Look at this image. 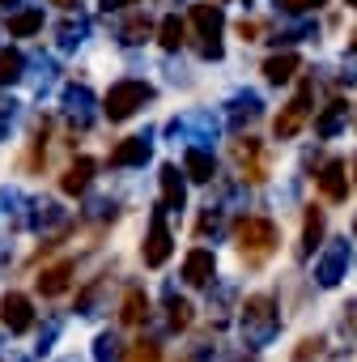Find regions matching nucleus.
<instances>
[{"mask_svg": "<svg viewBox=\"0 0 357 362\" xmlns=\"http://www.w3.org/2000/svg\"><path fill=\"white\" fill-rule=\"evenodd\" d=\"M56 5H64V9H73V5H77V0H56Z\"/></svg>", "mask_w": 357, "mask_h": 362, "instance_id": "nucleus-42", "label": "nucleus"}, {"mask_svg": "<svg viewBox=\"0 0 357 362\" xmlns=\"http://www.w3.org/2000/svg\"><path fill=\"white\" fill-rule=\"evenodd\" d=\"M213 273H217V256H213L209 247L188 252V260H183V277H188V286H209Z\"/></svg>", "mask_w": 357, "mask_h": 362, "instance_id": "nucleus-16", "label": "nucleus"}, {"mask_svg": "<svg viewBox=\"0 0 357 362\" xmlns=\"http://www.w3.org/2000/svg\"><path fill=\"white\" fill-rule=\"evenodd\" d=\"M192 26L200 30L196 52H200L205 60H222V26H226L222 9H217V5H192Z\"/></svg>", "mask_w": 357, "mask_h": 362, "instance_id": "nucleus-4", "label": "nucleus"}, {"mask_svg": "<svg viewBox=\"0 0 357 362\" xmlns=\"http://www.w3.org/2000/svg\"><path fill=\"white\" fill-rule=\"evenodd\" d=\"M298 69H302V60H298L294 52H281V56H268V60H264V77H268L272 86L289 81V77H294Z\"/></svg>", "mask_w": 357, "mask_h": 362, "instance_id": "nucleus-20", "label": "nucleus"}, {"mask_svg": "<svg viewBox=\"0 0 357 362\" xmlns=\"http://www.w3.org/2000/svg\"><path fill=\"white\" fill-rule=\"evenodd\" d=\"M353 188H357V158H353Z\"/></svg>", "mask_w": 357, "mask_h": 362, "instance_id": "nucleus-43", "label": "nucleus"}, {"mask_svg": "<svg viewBox=\"0 0 357 362\" xmlns=\"http://www.w3.org/2000/svg\"><path fill=\"white\" fill-rule=\"evenodd\" d=\"M315 184H319L323 201L340 205V201L349 197V175H344V162H340V158H327V162L319 166V175H315Z\"/></svg>", "mask_w": 357, "mask_h": 362, "instance_id": "nucleus-9", "label": "nucleus"}, {"mask_svg": "<svg viewBox=\"0 0 357 362\" xmlns=\"http://www.w3.org/2000/svg\"><path fill=\"white\" fill-rule=\"evenodd\" d=\"M68 281H73V260H60V264H52V269H43V273L35 277V286H39V294H43V298L64 294V290H68Z\"/></svg>", "mask_w": 357, "mask_h": 362, "instance_id": "nucleus-17", "label": "nucleus"}, {"mask_svg": "<svg viewBox=\"0 0 357 362\" xmlns=\"http://www.w3.org/2000/svg\"><path fill=\"white\" fill-rule=\"evenodd\" d=\"M234 239H238V252L247 256V264H264L277 252V226L268 218H243Z\"/></svg>", "mask_w": 357, "mask_h": 362, "instance_id": "nucleus-2", "label": "nucleus"}, {"mask_svg": "<svg viewBox=\"0 0 357 362\" xmlns=\"http://www.w3.org/2000/svg\"><path fill=\"white\" fill-rule=\"evenodd\" d=\"M353 239H357V218H353Z\"/></svg>", "mask_w": 357, "mask_h": 362, "instance_id": "nucleus-44", "label": "nucleus"}, {"mask_svg": "<svg viewBox=\"0 0 357 362\" xmlns=\"http://www.w3.org/2000/svg\"><path fill=\"white\" fill-rule=\"evenodd\" d=\"M310 98H315V86H310V81H302V86H298V94L285 103V111H281V115H277V124H272L277 141H294V136L306 128V119H310Z\"/></svg>", "mask_w": 357, "mask_h": 362, "instance_id": "nucleus-5", "label": "nucleus"}, {"mask_svg": "<svg viewBox=\"0 0 357 362\" xmlns=\"http://www.w3.org/2000/svg\"><path fill=\"white\" fill-rule=\"evenodd\" d=\"M319 239H323V209H306V222H302V243H298V256L306 260L315 247H319Z\"/></svg>", "mask_w": 357, "mask_h": 362, "instance_id": "nucleus-21", "label": "nucleus"}, {"mask_svg": "<svg viewBox=\"0 0 357 362\" xmlns=\"http://www.w3.org/2000/svg\"><path fill=\"white\" fill-rule=\"evenodd\" d=\"M353 43H357V35H353Z\"/></svg>", "mask_w": 357, "mask_h": 362, "instance_id": "nucleus-46", "label": "nucleus"}, {"mask_svg": "<svg viewBox=\"0 0 357 362\" xmlns=\"http://www.w3.org/2000/svg\"><path fill=\"white\" fill-rule=\"evenodd\" d=\"M344 273H349V239H332V243L323 247V256L315 260V281H319L323 290H332Z\"/></svg>", "mask_w": 357, "mask_h": 362, "instance_id": "nucleus-7", "label": "nucleus"}, {"mask_svg": "<svg viewBox=\"0 0 357 362\" xmlns=\"http://www.w3.org/2000/svg\"><path fill=\"white\" fill-rule=\"evenodd\" d=\"M162 214H178L183 209V201H188V188H183V175H178V166H162Z\"/></svg>", "mask_w": 357, "mask_h": 362, "instance_id": "nucleus-13", "label": "nucleus"}, {"mask_svg": "<svg viewBox=\"0 0 357 362\" xmlns=\"http://www.w3.org/2000/svg\"><path fill=\"white\" fill-rule=\"evenodd\" d=\"M149 98H153V86H145V81H115V86L107 90L102 111H107V119H111V124H119V119L136 115Z\"/></svg>", "mask_w": 357, "mask_h": 362, "instance_id": "nucleus-3", "label": "nucleus"}, {"mask_svg": "<svg viewBox=\"0 0 357 362\" xmlns=\"http://www.w3.org/2000/svg\"><path fill=\"white\" fill-rule=\"evenodd\" d=\"M39 30H43V9H22V13L9 18V35H18V39L39 35Z\"/></svg>", "mask_w": 357, "mask_h": 362, "instance_id": "nucleus-25", "label": "nucleus"}, {"mask_svg": "<svg viewBox=\"0 0 357 362\" xmlns=\"http://www.w3.org/2000/svg\"><path fill=\"white\" fill-rule=\"evenodd\" d=\"M183 170L196 179V184H209V179L217 175V162H213L209 149H188V153H183Z\"/></svg>", "mask_w": 357, "mask_h": 362, "instance_id": "nucleus-19", "label": "nucleus"}, {"mask_svg": "<svg viewBox=\"0 0 357 362\" xmlns=\"http://www.w3.org/2000/svg\"><path fill=\"white\" fill-rule=\"evenodd\" d=\"M344 115H349V107H344L340 98H332V103L323 107V115L315 119V136H336L340 124H344Z\"/></svg>", "mask_w": 357, "mask_h": 362, "instance_id": "nucleus-24", "label": "nucleus"}, {"mask_svg": "<svg viewBox=\"0 0 357 362\" xmlns=\"http://www.w3.org/2000/svg\"><path fill=\"white\" fill-rule=\"evenodd\" d=\"M340 332H344V337H357V303H349V307H344V320H340Z\"/></svg>", "mask_w": 357, "mask_h": 362, "instance_id": "nucleus-38", "label": "nucleus"}, {"mask_svg": "<svg viewBox=\"0 0 357 362\" xmlns=\"http://www.w3.org/2000/svg\"><path fill=\"white\" fill-rule=\"evenodd\" d=\"M209 230H213V235H217V230H222V209H213V205H209V214H205V218H200V226H196V235H200V239H205V235H209Z\"/></svg>", "mask_w": 357, "mask_h": 362, "instance_id": "nucleus-35", "label": "nucleus"}, {"mask_svg": "<svg viewBox=\"0 0 357 362\" xmlns=\"http://www.w3.org/2000/svg\"><path fill=\"white\" fill-rule=\"evenodd\" d=\"M166 311H170V328H174V332H183V328L192 324V303H183V298L170 294V298H166Z\"/></svg>", "mask_w": 357, "mask_h": 362, "instance_id": "nucleus-30", "label": "nucleus"}, {"mask_svg": "<svg viewBox=\"0 0 357 362\" xmlns=\"http://www.w3.org/2000/svg\"><path fill=\"white\" fill-rule=\"evenodd\" d=\"M64 115L77 124V128H85L90 119H94V94L85 90V86H64Z\"/></svg>", "mask_w": 357, "mask_h": 362, "instance_id": "nucleus-14", "label": "nucleus"}, {"mask_svg": "<svg viewBox=\"0 0 357 362\" xmlns=\"http://www.w3.org/2000/svg\"><path fill=\"white\" fill-rule=\"evenodd\" d=\"M128 362H162V345L157 341H136V345H128Z\"/></svg>", "mask_w": 357, "mask_h": 362, "instance_id": "nucleus-32", "label": "nucleus"}, {"mask_svg": "<svg viewBox=\"0 0 357 362\" xmlns=\"http://www.w3.org/2000/svg\"><path fill=\"white\" fill-rule=\"evenodd\" d=\"M183 35H188V30H183V22H178L174 13H170V18H166L162 26H157V43H162L166 52H178V47H183V43H188Z\"/></svg>", "mask_w": 357, "mask_h": 362, "instance_id": "nucleus-26", "label": "nucleus"}, {"mask_svg": "<svg viewBox=\"0 0 357 362\" xmlns=\"http://www.w3.org/2000/svg\"><path fill=\"white\" fill-rule=\"evenodd\" d=\"M153 153V141L149 136H128L111 149V166H145Z\"/></svg>", "mask_w": 357, "mask_h": 362, "instance_id": "nucleus-15", "label": "nucleus"}, {"mask_svg": "<svg viewBox=\"0 0 357 362\" xmlns=\"http://www.w3.org/2000/svg\"><path fill=\"white\" fill-rule=\"evenodd\" d=\"M26 77V60L22 52H0V86H13Z\"/></svg>", "mask_w": 357, "mask_h": 362, "instance_id": "nucleus-28", "label": "nucleus"}, {"mask_svg": "<svg viewBox=\"0 0 357 362\" xmlns=\"http://www.w3.org/2000/svg\"><path fill=\"white\" fill-rule=\"evenodd\" d=\"M90 179H94V162L90 158H77L68 170H64V179H60V188L68 192V197H81L85 188H90Z\"/></svg>", "mask_w": 357, "mask_h": 362, "instance_id": "nucleus-18", "label": "nucleus"}, {"mask_svg": "<svg viewBox=\"0 0 357 362\" xmlns=\"http://www.w3.org/2000/svg\"><path fill=\"white\" fill-rule=\"evenodd\" d=\"M149 30H153V26H149V18H140V13H136V18H128V22H123V30H119V43H123V47H132V43H145V39H149Z\"/></svg>", "mask_w": 357, "mask_h": 362, "instance_id": "nucleus-29", "label": "nucleus"}, {"mask_svg": "<svg viewBox=\"0 0 357 362\" xmlns=\"http://www.w3.org/2000/svg\"><path fill=\"white\" fill-rule=\"evenodd\" d=\"M85 35H90V22L77 13V18H64L60 26H56V39H60V47L64 52H73V47H81L85 43Z\"/></svg>", "mask_w": 357, "mask_h": 362, "instance_id": "nucleus-22", "label": "nucleus"}, {"mask_svg": "<svg viewBox=\"0 0 357 362\" xmlns=\"http://www.w3.org/2000/svg\"><path fill=\"white\" fill-rule=\"evenodd\" d=\"M119 320H123V324H145V320H149V298H145V290H140V286H132V290L123 294Z\"/></svg>", "mask_w": 357, "mask_h": 362, "instance_id": "nucleus-23", "label": "nucleus"}, {"mask_svg": "<svg viewBox=\"0 0 357 362\" xmlns=\"http://www.w3.org/2000/svg\"><path fill=\"white\" fill-rule=\"evenodd\" d=\"M166 132L192 141V149H205V141L217 136V115H213V111H192V115H183V119H170Z\"/></svg>", "mask_w": 357, "mask_h": 362, "instance_id": "nucleus-6", "label": "nucleus"}, {"mask_svg": "<svg viewBox=\"0 0 357 362\" xmlns=\"http://www.w3.org/2000/svg\"><path fill=\"white\" fill-rule=\"evenodd\" d=\"M68 362H77V358H68Z\"/></svg>", "mask_w": 357, "mask_h": 362, "instance_id": "nucleus-47", "label": "nucleus"}, {"mask_svg": "<svg viewBox=\"0 0 357 362\" xmlns=\"http://www.w3.org/2000/svg\"><path fill=\"white\" fill-rule=\"evenodd\" d=\"M319 349H323V337H306V341H302L294 354H298V362H306V358H315Z\"/></svg>", "mask_w": 357, "mask_h": 362, "instance_id": "nucleus-37", "label": "nucleus"}, {"mask_svg": "<svg viewBox=\"0 0 357 362\" xmlns=\"http://www.w3.org/2000/svg\"><path fill=\"white\" fill-rule=\"evenodd\" d=\"M39 230H52V226H60L64 222V214H60V205H52V201H43V205H35V218H30Z\"/></svg>", "mask_w": 357, "mask_h": 362, "instance_id": "nucleus-31", "label": "nucleus"}, {"mask_svg": "<svg viewBox=\"0 0 357 362\" xmlns=\"http://www.w3.org/2000/svg\"><path fill=\"white\" fill-rule=\"evenodd\" d=\"M302 39H315V22H302V26H294V30H281V35H277V43H302Z\"/></svg>", "mask_w": 357, "mask_h": 362, "instance_id": "nucleus-33", "label": "nucleus"}, {"mask_svg": "<svg viewBox=\"0 0 357 362\" xmlns=\"http://www.w3.org/2000/svg\"><path fill=\"white\" fill-rule=\"evenodd\" d=\"M94 362H123V345L115 332H98L94 337Z\"/></svg>", "mask_w": 357, "mask_h": 362, "instance_id": "nucleus-27", "label": "nucleus"}, {"mask_svg": "<svg viewBox=\"0 0 357 362\" xmlns=\"http://www.w3.org/2000/svg\"><path fill=\"white\" fill-rule=\"evenodd\" d=\"M170 247H174V239H170V230H166V214L157 209V214H153V222H149V235H145L140 256H145V264H149V269H162V264L170 260Z\"/></svg>", "mask_w": 357, "mask_h": 362, "instance_id": "nucleus-8", "label": "nucleus"}, {"mask_svg": "<svg viewBox=\"0 0 357 362\" xmlns=\"http://www.w3.org/2000/svg\"><path fill=\"white\" fill-rule=\"evenodd\" d=\"M264 115V103H260V94H251V90H243V94H234L230 98V107H226V119H230V128L234 132H243L247 124H255Z\"/></svg>", "mask_w": 357, "mask_h": 362, "instance_id": "nucleus-12", "label": "nucleus"}, {"mask_svg": "<svg viewBox=\"0 0 357 362\" xmlns=\"http://www.w3.org/2000/svg\"><path fill=\"white\" fill-rule=\"evenodd\" d=\"M238 35H243V39H247V43H251V39H255V35H260V26H255V22H247V18H243V22H238Z\"/></svg>", "mask_w": 357, "mask_h": 362, "instance_id": "nucleus-40", "label": "nucleus"}, {"mask_svg": "<svg viewBox=\"0 0 357 362\" xmlns=\"http://www.w3.org/2000/svg\"><path fill=\"white\" fill-rule=\"evenodd\" d=\"M247 5H251V0H247Z\"/></svg>", "mask_w": 357, "mask_h": 362, "instance_id": "nucleus-48", "label": "nucleus"}, {"mask_svg": "<svg viewBox=\"0 0 357 362\" xmlns=\"http://www.w3.org/2000/svg\"><path fill=\"white\" fill-rule=\"evenodd\" d=\"M123 5H132V0H102V9L111 13V9H123Z\"/></svg>", "mask_w": 357, "mask_h": 362, "instance_id": "nucleus-41", "label": "nucleus"}, {"mask_svg": "<svg viewBox=\"0 0 357 362\" xmlns=\"http://www.w3.org/2000/svg\"><path fill=\"white\" fill-rule=\"evenodd\" d=\"M52 81H56V64H52L47 56H39V77H35V90L43 94V90L52 86Z\"/></svg>", "mask_w": 357, "mask_h": 362, "instance_id": "nucleus-34", "label": "nucleus"}, {"mask_svg": "<svg viewBox=\"0 0 357 362\" xmlns=\"http://www.w3.org/2000/svg\"><path fill=\"white\" fill-rule=\"evenodd\" d=\"M13 115H18V103L9 98V103H0V136L9 132V124H13Z\"/></svg>", "mask_w": 357, "mask_h": 362, "instance_id": "nucleus-39", "label": "nucleus"}, {"mask_svg": "<svg viewBox=\"0 0 357 362\" xmlns=\"http://www.w3.org/2000/svg\"><path fill=\"white\" fill-rule=\"evenodd\" d=\"M319 5H327V0H281L285 13H315Z\"/></svg>", "mask_w": 357, "mask_h": 362, "instance_id": "nucleus-36", "label": "nucleus"}, {"mask_svg": "<svg viewBox=\"0 0 357 362\" xmlns=\"http://www.w3.org/2000/svg\"><path fill=\"white\" fill-rule=\"evenodd\" d=\"M0 320H5L9 332H30L35 328V307L26 294H5L0 298Z\"/></svg>", "mask_w": 357, "mask_h": 362, "instance_id": "nucleus-10", "label": "nucleus"}, {"mask_svg": "<svg viewBox=\"0 0 357 362\" xmlns=\"http://www.w3.org/2000/svg\"><path fill=\"white\" fill-rule=\"evenodd\" d=\"M230 149H234V162L247 170V179H255V184H260V179H268V162H264V149H260V141H251V136H238Z\"/></svg>", "mask_w": 357, "mask_h": 362, "instance_id": "nucleus-11", "label": "nucleus"}, {"mask_svg": "<svg viewBox=\"0 0 357 362\" xmlns=\"http://www.w3.org/2000/svg\"><path fill=\"white\" fill-rule=\"evenodd\" d=\"M349 9H357V0H349Z\"/></svg>", "mask_w": 357, "mask_h": 362, "instance_id": "nucleus-45", "label": "nucleus"}, {"mask_svg": "<svg viewBox=\"0 0 357 362\" xmlns=\"http://www.w3.org/2000/svg\"><path fill=\"white\" fill-rule=\"evenodd\" d=\"M238 328H243V341H247L251 349H264V345L277 337V328H281V311H277V303H272L268 294H251V298L243 303Z\"/></svg>", "mask_w": 357, "mask_h": 362, "instance_id": "nucleus-1", "label": "nucleus"}]
</instances>
